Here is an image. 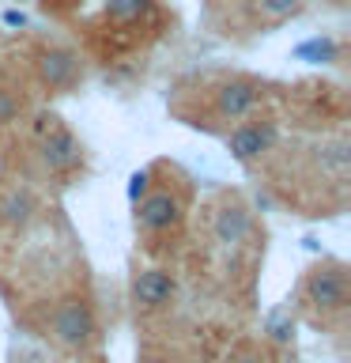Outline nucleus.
<instances>
[{"label": "nucleus", "mask_w": 351, "mask_h": 363, "mask_svg": "<svg viewBox=\"0 0 351 363\" xmlns=\"http://www.w3.org/2000/svg\"><path fill=\"white\" fill-rule=\"evenodd\" d=\"M4 23L8 27H27V16L23 11H4Z\"/></svg>", "instance_id": "nucleus-19"}, {"label": "nucleus", "mask_w": 351, "mask_h": 363, "mask_svg": "<svg viewBox=\"0 0 351 363\" xmlns=\"http://www.w3.org/2000/svg\"><path fill=\"white\" fill-rule=\"evenodd\" d=\"M53 129H61V118H57L53 110H42L38 118H34V136L42 140V136H50Z\"/></svg>", "instance_id": "nucleus-17"}, {"label": "nucleus", "mask_w": 351, "mask_h": 363, "mask_svg": "<svg viewBox=\"0 0 351 363\" xmlns=\"http://www.w3.org/2000/svg\"><path fill=\"white\" fill-rule=\"evenodd\" d=\"M249 231H253V220H249V212L242 208V204H226V208H219V216H215V242L238 246V242L249 238Z\"/></svg>", "instance_id": "nucleus-9"}, {"label": "nucleus", "mask_w": 351, "mask_h": 363, "mask_svg": "<svg viewBox=\"0 0 351 363\" xmlns=\"http://www.w3.org/2000/svg\"><path fill=\"white\" fill-rule=\"evenodd\" d=\"M34 212H38V204L27 189H11L4 201H0V220L11 223V227H27L34 220Z\"/></svg>", "instance_id": "nucleus-10"}, {"label": "nucleus", "mask_w": 351, "mask_h": 363, "mask_svg": "<svg viewBox=\"0 0 351 363\" xmlns=\"http://www.w3.org/2000/svg\"><path fill=\"white\" fill-rule=\"evenodd\" d=\"M321 159H325L333 170H340V167L347 163V147H344V144H333V147H325V152H321Z\"/></svg>", "instance_id": "nucleus-18"}, {"label": "nucleus", "mask_w": 351, "mask_h": 363, "mask_svg": "<svg viewBox=\"0 0 351 363\" xmlns=\"http://www.w3.org/2000/svg\"><path fill=\"white\" fill-rule=\"evenodd\" d=\"M306 303L317 306V311H344L347 306V277H344V269H336V265L313 269L310 277H306Z\"/></svg>", "instance_id": "nucleus-4"}, {"label": "nucleus", "mask_w": 351, "mask_h": 363, "mask_svg": "<svg viewBox=\"0 0 351 363\" xmlns=\"http://www.w3.org/2000/svg\"><path fill=\"white\" fill-rule=\"evenodd\" d=\"M178 220H181V204L174 193H147L144 201H136V231L163 235L174 231Z\"/></svg>", "instance_id": "nucleus-5"}, {"label": "nucleus", "mask_w": 351, "mask_h": 363, "mask_svg": "<svg viewBox=\"0 0 351 363\" xmlns=\"http://www.w3.org/2000/svg\"><path fill=\"white\" fill-rule=\"evenodd\" d=\"M79 159H84V147H79L76 133H68L64 125H61V129H53L50 136H42V163H45V170H53V174H68V170L79 167Z\"/></svg>", "instance_id": "nucleus-7"}, {"label": "nucleus", "mask_w": 351, "mask_h": 363, "mask_svg": "<svg viewBox=\"0 0 351 363\" xmlns=\"http://www.w3.org/2000/svg\"><path fill=\"white\" fill-rule=\"evenodd\" d=\"M260 95H265V87L257 79H231V84H223L215 91V113L226 121H242L257 110Z\"/></svg>", "instance_id": "nucleus-6"}, {"label": "nucleus", "mask_w": 351, "mask_h": 363, "mask_svg": "<svg viewBox=\"0 0 351 363\" xmlns=\"http://www.w3.org/2000/svg\"><path fill=\"white\" fill-rule=\"evenodd\" d=\"M144 363H166V359H144Z\"/></svg>", "instance_id": "nucleus-20"}, {"label": "nucleus", "mask_w": 351, "mask_h": 363, "mask_svg": "<svg viewBox=\"0 0 351 363\" xmlns=\"http://www.w3.org/2000/svg\"><path fill=\"white\" fill-rule=\"evenodd\" d=\"M19 118V99L11 91H0V125H11Z\"/></svg>", "instance_id": "nucleus-16"}, {"label": "nucleus", "mask_w": 351, "mask_h": 363, "mask_svg": "<svg viewBox=\"0 0 351 363\" xmlns=\"http://www.w3.org/2000/svg\"><path fill=\"white\" fill-rule=\"evenodd\" d=\"M106 4V16L113 23H136L151 11V0H102Z\"/></svg>", "instance_id": "nucleus-11"}, {"label": "nucleus", "mask_w": 351, "mask_h": 363, "mask_svg": "<svg viewBox=\"0 0 351 363\" xmlns=\"http://www.w3.org/2000/svg\"><path fill=\"white\" fill-rule=\"evenodd\" d=\"M268 333H272V340H276V345H287V340L294 337V322L287 314H272L268 318Z\"/></svg>", "instance_id": "nucleus-14"}, {"label": "nucleus", "mask_w": 351, "mask_h": 363, "mask_svg": "<svg viewBox=\"0 0 351 363\" xmlns=\"http://www.w3.org/2000/svg\"><path fill=\"white\" fill-rule=\"evenodd\" d=\"M257 8H260V16H268V19H287L302 8V0H257Z\"/></svg>", "instance_id": "nucleus-13"}, {"label": "nucleus", "mask_w": 351, "mask_h": 363, "mask_svg": "<svg viewBox=\"0 0 351 363\" xmlns=\"http://www.w3.org/2000/svg\"><path fill=\"white\" fill-rule=\"evenodd\" d=\"M147 186H151V170H136V174L129 178V201H144L147 197Z\"/></svg>", "instance_id": "nucleus-15"}, {"label": "nucleus", "mask_w": 351, "mask_h": 363, "mask_svg": "<svg viewBox=\"0 0 351 363\" xmlns=\"http://www.w3.org/2000/svg\"><path fill=\"white\" fill-rule=\"evenodd\" d=\"M294 53H299L302 61H313V65H328V61H336V57H340V50H336V42H333V38H313V42H302Z\"/></svg>", "instance_id": "nucleus-12"}, {"label": "nucleus", "mask_w": 351, "mask_h": 363, "mask_svg": "<svg viewBox=\"0 0 351 363\" xmlns=\"http://www.w3.org/2000/svg\"><path fill=\"white\" fill-rule=\"evenodd\" d=\"M174 295H178V280L170 269L151 265L132 277V303L144 306V311H163V306L174 303Z\"/></svg>", "instance_id": "nucleus-3"}, {"label": "nucleus", "mask_w": 351, "mask_h": 363, "mask_svg": "<svg viewBox=\"0 0 351 363\" xmlns=\"http://www.w3.org/2000/svg\"><path fill=\"white\" fill-rule=\"evenodd\" d=\"M50 333L61 348L68 352H84L87 345H95L98 337V322H95V311L84 303V299H61L53 306V318H50Z\"/></svg>", "instance_id": "nucleus-1"}, {"label": "nucleus", "mask_w": 351, "mask_h": 363, "mask_svg": "<svg viewBox=\"0 0 351 363\" xmlns=\"http://www.w3.org/2000/svg\"><path fill=\"white\" fill-rule=\"evenodd\" d=\"M38 76L50 87H72L79 76V57L64 45H53V50H42L38 57Z\"/></svg>", "instance_id": "nucleus-8"}, {"label": "nucleus", "mask_w": 351, "mask_h": 363, "mask_svg": "<svg viewBox=\"0 0 351 363\" xmlns=\"http://www.w3.org/2000/svg\"><path fill=\"white\" fill-rule=\"evenodd\" d=\"M280 140V125L276 121H242L238 129L226 136V152L238 163H253V159L268 155Z\"/></svg>", "instance_id": "nucleus-2"}]
</instances>
